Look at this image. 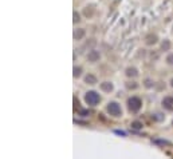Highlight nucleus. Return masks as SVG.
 <instances>
[{
  "mask_svg": "<svg viewBox=\"0 0 173 159\" xmlns=\"http://www.w3.org/2000/svg\"><path fill=\"white\" fill-rule=\"evenodd\" d=\"M85 100L87 104H91V106H95V104L101 100V96L98 95V94L95 91H90V92H87L86 94V96H85Z\"/></svg>",
  "mask_w": 173,
  "mask_h": 159,
  "instance_id": "nucleus-1",
  "label": "nucleus"
},
{
  "mask_svg": "<svg viewBox=\"0 0 173 159\" xmlns=\"http://www.w3.org/2000/svg\"><path fill=\"white\" fill-rule=\"evenodd\" d=\"M127 104H129V108H130V111L133 112H137L138 110L141 108V99L140 98H137V96H132L129 100H127Z\"/></svg>",
  "mask_w": 173,
  "mask_h": 159,
  "instance_id": "nucleus-2",
  "label": "nucleus"
},
{
  "mask_svg": "<svg viewBox=\"0 0 173 159\" xmlns=\"http://www.w3.org/2000/svg\"><path fill=\"white\" fill-rule=\"evenodd\" d=\"M107 111H109V114H110V115H113V116H120V115H121V107H120V104L116 103V102L109 103Z\"/></svg>",
  "mask_w": 173,
  "mask_h": 159,
  "instance_id": "nucleus-3",
  "label": "nucleus"
},
{
  "mask_svg": "<svg viewBox=\"0 0 173 159\" xmlns=\"http://www.w3.org/2000/svg\"><path fill=\"white\" fill-rule=\"evenodd\" d=\"M162 106H164L166 110L172 111V110H173V96H166V98H164V100H162Z\"/></svg>",
  "mask_w": 173,
  "mask_h": 159,
  "instance_id": "nucleus-4",
  "label": "nucleus"
},
{
  "mask_svg": "<svg viewBox=\"0 0 173 159\" xmlns=\"http://www.w3.org/2000/svg\"><path fill=\"white\" fill-rule=\"evenodd\" d=\"M101 88H102L103 91H107V92H110V91L113 90V86H111V84L109 83V82H105V83H102V84H101Z\"/></svg>",
  "mask_w": 173,
  "mask_h": 159,
  "instance_id": "nucleus-5",
  "label": "nucleus"
},
{
  "mask_svg": "<svg viewBox=\"0 0 173 159\" xmlns=\"http://www.w3.org/2000/svg\"><path fill=\"white\" fill-rule=\"evenodd\" d=\"M85 80H86V83H89V84L97 83V79H95V76H94V75H87V76L85 78Z\"/></svg>",
  "mask_w": 173,
  "mask_h": 159,
  "instance_id": "nucleus-6",
  "label": "nucleus"
},
{
  "mask_svg": "<svg viewBox=\"0 0 173 159\" xmlns=\"http://www.w3.org/2000/svg\"><path fill=\"white\" fill-rule=\"evenodd\" d=\"M98 58H100V54H98L97 51H93L90 55H89V59H90V60H93V62H95Z\"/></svg>",
  "mask_w": 173,
  "mask_h": 159,
  "instance_id": "nucleus-7",
  "label": "nucleus"
},
{
  "mask_svg": "<svg viewBox=\"0 0 173 159\" xmlns=\"http://www.w3.org/2000/svg\"><path fill=\"white\" fill-rule=\"evenodd\" d=\"M127 76H136L137 75V69L136 68H127Z\"/></svg>",
  "mask_w": 173,
  "mask_h": 159,
  "instance_id": "nucleus-8",
  "label": "nucleus"
},
{
  "mask_svg": "<svg viewBox=\"0 0 173 159\" xmlns=\"http://www.w3.org/2000/svg\"><path fill=\"white\" fill-rule=\"evenodd\" d=\"M132 126L134 127V128H141V127H142V125H141L140 122H133V123H132Z\"/></svg>",
  "mask_w": 173,
  "mask_h": 159,
  "instance_id": "nucleus-9",
  "label": "nucleus"
},
{
  "mask_svg": "<svg viewBox=\"0 0 173 159\" xmlns=\"http://www.w3.org/2000/svg\"><path fill=\"white\" fill-rule=\"evenodd\" d=\"M81 75V68H74V76H79Z\"/></svg>",
  "mask_w": 173,
  "mask_h": 159,
  "instance_id": "nucleus-10",
  "label": "nucleus"
},
{
  "mask_svg": "<svg viewBox=\"0 0 173 159\" xmlns=\"http://www.w3.org/2000/svg\"><path fill=\"white\" fill-rule=\"evenodd\" d=\"M168 62H169L170 64H173V55H169V56H168Z\"/></svg>",
  "mask_w": 173,
  "mask_h": 159,
  "instance_id": "nucleus-11",
  "label": "nucleus"
}]
</instances>
